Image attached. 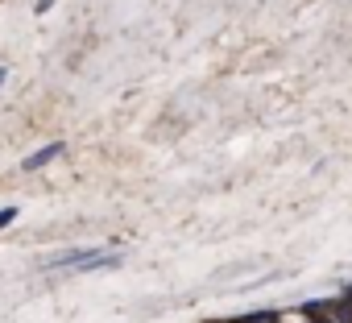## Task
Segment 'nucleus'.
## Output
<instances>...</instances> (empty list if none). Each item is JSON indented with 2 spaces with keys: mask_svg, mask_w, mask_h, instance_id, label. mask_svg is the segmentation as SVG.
I'll return each mask as SVG.
<instances>
[{
  "mask_svg": "<svg viewBox=\"0 0 352 323\" xmlns=\"http://www.w3.org/2000/svg\"><path fill=\"white\" fill-rule=\"evenodd\" d=\"M348 302H352V298H348Z\"/></svg>",
  "mask_w": 352,
  "mask_h": 323,
  "instance_id": "423d86ee",
  "label": "nucleus"
},
{
  "mask_svg": "<svg viewBox=\"0 0 352 323\" xmlns=\"http://www.w3.org/2000/svg\"><path fill=\"white\" fill-rule=\"evenodd\" d=\"M0 83H5V67H0Z\"/></svg>",
  "mask_w": 352,
  "mask_h": 323,
  "instance_id": "39448f33",
  "label": "nucleus"
},
{
  "mask_svg": "<svg viewBox=\"0 0 352 323\" xmlns=\"http://www.w3.org/2000/svg\"><path fill=\"white\" fill-rule=\"evenodd\" d=\"M245 323H278V315H270V311H261V315H249Z\"/></svg>",
  "mask_w": 352,
  "mask_h": 323,
  "instance_id": "f03ea898",
  "label": "nucleus"
},
{
  "mask_svg": "<svg viewBox=\"0 0 352 323\" xmlns=\"http://www.w3.org/2000/svg\"><path fill=\"white\" fill-rule=\"evenodd\" d=\"M13 220H17V208H5V212H0V228L13 224Z\"/></svg>",
  "mask_w": 352,
  "mask_h": 323,
  "instance_id": "7ed1b4c3",
  "label": "nucleus"
},
{
  "mask_svg": "<svg viewBox=\"0 0 352 323\" xmlns=\"http://www.w3.org/2000/svg\"><path fill=\"white\" fill-rule=\"evenodd\" d=\"M307 323H344V319H336V315H315V319H307Z\"/></svg>",
  "mask_w": 352,
  "mask_h": 323,
  "instance_id": "20e7f679",
  "label": "nucleus"
},
{
  "mask_svg": "<svg viewBox=\"0 0 352 323\" xmlns=\"http://www.w3.org/2000/svg\"><path fill=\"white\" fill-rule=\"evenodd\" d=\"M58 153H63V141H50L46 149H38V153H30V157H25V170H38V166H46V162H50V157H58Z\"/></svg>",
  "mask_w": 352,
  "mask_h": 323,
  "instance_id": "f257e3e1",
  "label": "nucleus"
}]
</instances>
